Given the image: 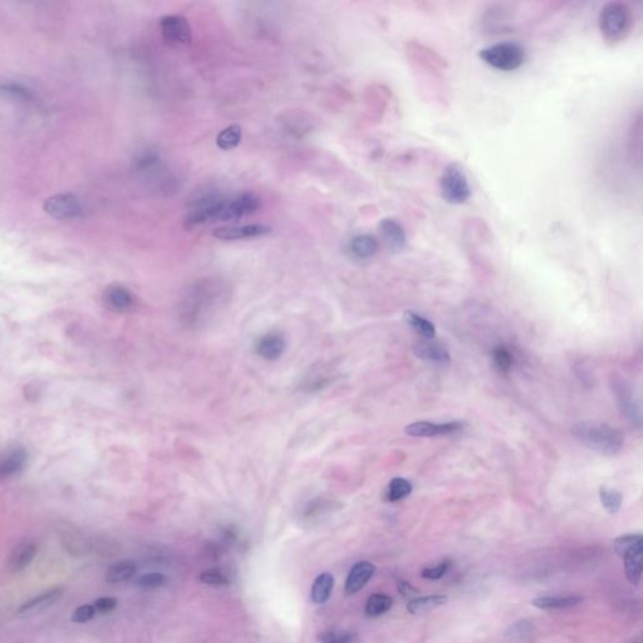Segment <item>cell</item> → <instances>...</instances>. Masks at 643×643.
Returning a JSON list of instances; mask_svg holds the SVG:
<instances>
[{
  "label": "cell",
  "instance_id": "6da1fadb",
  "mask_svg": "<svg viewBox=\"0 0 643 643\" xmlns=\"http://www.w3.org/2000/svg\"><path fill=\"white\" fill-rule=\"evenodd\" d=\"M228 293L224 285L205 280L191 287L178 304V318L186 328H199L224 307Z\"/></svg>",
  "mask_w": 643,
  "mask_h": 643
},
{
  "label": "cell",
  "instance_id": "7a4b0ae2",
  "mask_svg": "<svg viewBox=\"0 0 643 643\" xmlns=\"http://www.w3.org/2000/svg\"><path fill=\"white\" fill-rule=\"evenodd\" d=\"M635 17L631 6L623 1H608L601 8L598 28L606 44L614 47L631 34Z\"/></svg>",
  "mask_w": 643,
  "mask_h": 643
},
{
  "label": "cell",
  "instance_id": "3957f363",
  "mask_svg": "<svg viewBox=\"0 0 643 643\" xmlns=\"http://www.w3.org/2000/svg\"><path fill=\"white\" fill-rule=\"evenodd\" d=\"M572 435L582 445L608 456L620 454L625 443L620 430L597 422H578L573 425Z\"/></svg>",
  "mask_w": 643,
  "mask_h": 643
},
{
  "label": "cell",
  "instance_id": "277c9868",
  "mask_svg": "<svg viewBox=\"0 0 643 643\" xmlns=\"http://www.w3.org/2000/svg\"><path fill=\"white\" fill-rule=\"evenodd\" d=\"M479 58L494 70L513 72L526 63V52L517 41H499L479 51Z\"/></svg>",
  "mask_w": 643,
  "mask_h": 643
},
{
  "label": "cell",
  "instance_id": "5b68a950",
  "mask_svg": "<svg viewBox=\"0 0 643 643\" xmlns=\"http://www.w3.org/2000/svg\"><path fill=\"white\" fill-rule=\"evenodd\" d=\"M406 54L413 70L419 72L420 74L424 73L425 77L427 76L429 78L440 81L441 72L448 68L446 59L443 58L434 49H431L425 44H421L420 41H408Z\"/></svg>",
  "mask_w": 643,
  "mask_h": 643
},
{
  "label": "cell",
  "instance_id": "8992f818",
  "mask_svg": "<svg viewBox=\"0 0 643 643\" xmlns=\"http://www.w3.org/2000/svg\"><path fill=\"white\" fill-rule=\"evenodd\" d=\"M439 186L443 199L453 205L465 204L472 196V188L467 174L456 162H451L443 169Z\"/></svg>",
  "mask_w": 643,
  "mask_h": 643
},
{
  "label": "cell",
  "instance_id": "52a82bcc",
  "mask_svg": "<svg viewBox=\"0 0 643 643\" xmlns=\"http://www.w3.org/2000/svg\"><path fill=\"white\" fill-rule=\"evenodd\" d=\"M225 197L215 193L202 195L193 202V207L183 220L186 229H194L207 223L218 221L220 209L223 207Z\"/></svg>",
  "mask_w": 643,
  "mask_h": 643
},
{
  "label": "cell",
  "instance_id": "ba28073f",
  "mask_svg": "<svg viewBox=\"0 0 643 643\" xmlns=\"http://www.w3.org/2000/svg\"><path fill=\"white\" fill-rule=\"evenodd\" d=\"M261 207V199L254 193H240L233 197H226L218 215V221H233L258 213Z\"/></svg>",
  "mask_w": 643,
  "mask_h": 643
},
{
  "label": "cell",
  "instance_id": "9c48e42d",
  "mask_svg": "<svg viewBox=\"0 0 643 643\" xmlns=\"http://www.w3.org/2000/svg\"><path fill=\"white\" fill-rule=\"evenodd\" d=\"M161 33L172 47L188 46L193 41V32L188 19L181 15H165L160 20Z\"/></svg>",
  "mask_w": 643,
  "mask_h": 643
},
{
  "label": "cell",
  "instance_id": "30bf717a",
  "mask_svg": "<svg viewBox=\"0 0 643 643\" xmlns=\"http://www.w3.org/2000/svg\"><path fill=\"white\" fill-rule=\"evenodd\" d=\"M44 210L56 219H73L82 214V205L76 196L60 194L49 197L44 202Z\"/></svg>",
  "mask_w": 643,
  "mask_h": 643
},
{
  "label": "cell",
  "instance_id": "8fae6325",
  "mask_svg": "<svg viewBox=\"0 0 643 643\" xmlns=\"http://www.w3.org/2000/svg\"><path fill=\"white\" fill-rule=\"evenodd\" d=\"M378 234L390 252L397 253L406 247L408 236L403 226L395 219H382L378 224Z\"/></svg>",
  "mask_w": 643,
  "mask_h": 643
},
{
  "label": "cell",
  "instance_id": "7c38bea8",
  "mask_svg": "<svg viewBox=\"0 0 643 643\" xmlns=\"http://www.w3.org/2000/svg\"><path fill=\"white\" fill-rule=\"evenodd\" d=\"M272 233V228L264 224L240 225V226H221L214 230V236L220 240H242L268 235Z\"/></svg>",
  "mask_w": 643,
  "mask_h": 643
},
{
  "label": "cell",
  "instance_id": "4fadbf2b",
  "mask_svg": "<svg viewBox=\"0 0 643 643\" xmlns=\"http://www.w3.org/2000/svg\"><path fill=\"white\" fill-rule=\"evenodd\" d=\"M627 152H628V160L632 166L639 170L642 166V112H641V110H638L636 116H633L630 129H628Z\"/></svg>",
  "mask_w": 643,
  "mask_h": 643
},
{
  "label": "cell",
  "instance_id": "5bb4252c",
  "mask_svg": "<svg viewBox=\"0 0 643 643\" xmlns=\"http://www.w3.org/2000/svg\"><path fill=\"white\" fill-rule=\"evenodd\" d=\"M462 425L460 422H446V424H432V422H413L406 427V434L410 436L430 437L439 435H448L460 430Z\"/></svg>",
  "mask_w": 643,
  "mask_h": 643
},
{
  "label": "cell",
  "instance_id": "9a60e30c",
  "mask_svg": "<svg viewBox=\"0 0 643 643\" xmlns=\"http://www.w3.org/2000/svg\"><path fill=\"white\" fill-rule=\"evenodd\" d=\"M376 568L370 561H362L356 563L352 569L349 571V577L346 580L344 590L347 595H354L362 590L373 577Z\"/></svg>",
  "mask_w": 643,
  "mask_h": 643
},
{
  "label": "cell",
  "instance_id": "2e32d148",
  "mask_svg": "<svg viewBox=\"0 0 643 643\" xmlns=\"http://www.w3.org/2000/svg\"><path fill=\"white\" fill-rule=\"evenodd\" d=\"M105 301L112 311L126 313L135 307V297L122 285H111L105 293Z\"/></svg>",
  "mask_w": 643,
  "mask_h": 643
},
{
  "label": "cell",
  "instance_id": "e0dca14e",
  "mask_svg": "<svg viewBox=\"0 0 643 643\" xmlns=\"http://www.w3.org/2000/svg\"><path fill=\"white\" fill-rule=\"evenodd\" d=\"M36 555L37 547L34 544L30 542L18 544L6 559V569L12 573L20 572L30 566Z\"/></svg>",
  "mask_w": 643,
  "mask_h": 643
},
{
  "label": "cell",
  "instance_id": "ac0fdd59",
  "mask_svg": "<svg viewBox=\"0 0 643 643\" xmlns=\"http://www.w3.org/2000/svg\"><path fill=\"white\" fill-rule=\"evenodd\" d=\"M512 15L509 13L507 6H491L489 9H486L483 24L484 30L490 33H502L505 30H510Z\"/></svg>",
  "mask_w": 643,
  "mask_h": 643
},
{
  "label": "cell",
  "instance_id": "d6986e66",
  "mask_svg": "<svg viewBox=\"0 0 643 643\" xmlns=\"http://www.w3.org/2000/svg\"><path fill=\"white\" fill-rule=\"evenodd\" d=\"M285 341L283 337L278 333H266L260 337L256 343V353L266 361H277L283 356L285 351Z\"/></svg>",
  "mask_w": 643,
  "mask_h": 643
},
{
  "label": "cell",
  "instance_id": "ffe728a7",
  "mask_svg": "<svg viewBox=\"0 0 643 643\" xmlns=\"http://www.w3.org/2000/svg\"><path fill=\"white\" fill-rule=\"evenodd\" d=\"M415 353L421 360L437 366H446L450 363V354L440 343L421 341L415 346Z\"/></svg>",
  "mask_w": 643,
  "mask_h": 643
},
{
  "label": "cell",
  "instance_id": "44dd1931",
  "mask_svg": "<svg viewBox=\"0 0 643 643\" xmlns=\"http://www.w3.org/2000/svg\"><path fill=\"white\" fill-rule=\"evenodd\" d=\"M349 249L354 259L368 260L377 254L379 242L376 236L371 234H361L354 236L349 242Z\"/></svg>",
  "mask_w": 643,
  "mask_h": 643
},
{
  "label": "cell",
  "instance_id": "7402d4cb",
  "mask_svg": "<svg viewBox=\"0 0 643 643\" xmlns=\"http://www.w3.org/2000/svg\"><path fill=\"white\" fill-rule=\"evenodd\" d=\"M62 593H63V590H59V588L43 592L41 595L33 597L30 601L23 603V606L19 607L18 613L20 616L39 613L41 611L53 606L54 603L57 602L59 598L62 597Z\"/></svg>",
  "mask_w": 643,
  "mask_h": 643
},
{
  "label": "cell",
  "instance_id": "603a6c76",
  "mask_svg": "<svg viewBox=\"0 0 643 643\" xmlns=\"http://www.w3.org/2000/svg\"><path fill=\"white\" fill-rule=\"evenodd\" d=\"M612 389H613L614 395H616V398H617V402L620 405L622 413H625V416L628 419H631L632 421L635 419H639L638 417V408L635 405V398L632 396L630 386L625 384L623 379L614 377L612 378Z\"/></svg>",
  "mask_w": 643,
  "mask_h": 643
},
{
  "label": "cell",
  "instance_id": "cb8c5ba5",
  "mask_svg": "<svg viewBox=\"0 0 643 643\" xmlns=\"http://www.w3.org/2000/svg\"><path fill=\"white\" fill-rule=\"evenodd\" d=\"M643 545L628 552L622 558L625 561V577L632 585H638L642 577Z\"/></svg>",
  "mask_w": 643,
  "mask_h": 643
},
{
  "label": "cell",
  "instance_id": "d4e9b609",
  "mask_svg": "<svg viewBox=\"0 0 643 643\" xmlns=\"http://www.w3.org/2000/svg\"><path fill=\"white\" fill-rule=\"evenodd\" d=\"M27 462V453L24 450H14L11 454L6 455L3 460L0 461V480L11 478L13 475L18 474Z\"/></svg>",
  "mask_w": 643,
  "mask_h": 643
},
{
  "label": "cell",
  "instance_id": "484cf974",
  "mask_svg": "<svg viewBox=\"0 0 643 643\" xmlns=\"http://www.w3.org/2000/svg\"><path fill=\"white\" fill-rule=\"evenodd\" d=\"M582 602V597H539L534 601H531V604L539 609H566V608L574 607L579 603Z\"/></svg>",
  "mask_w": 643,
  "mask_h": 643
},
{
  "label": "cell",
  "instance_id": "4316f807",
  "mask_svg": "<svg viewBox=\"0 0 643 643\" xmlns=\"http://www.w3.org/2000/svg\"><path fill=\"white\" fill-rule=\"evenodd\" d=\"M136 571V563L134 561H117L107 569L106 580L108 583H122L132 578Z\"/></svg>",
  "mask_w": 643,
  "mask_h": 643
},
{
  "label": "cell",
  "instance_id": "83f0119b",
  "mask_svg": "<svg viewBox=\"0 0 643 643\" xmlns=\"http://www.w3.org/2000/svg\"><path fill=\"white\" fill-rule=\"evenodd\" d=\"M333 587H335V578L331 573H322L316 578L312 585L313 602L317 603V604L327 602L331 597Z\"/></svg>",
  "mask_w": 643,
  "mask_h": 643
},
{
  "label": "cell",
  "instance_id": "f1b7e54d",
  "mask_svg": "<svg viewBox=\"0 0 643 643\" xmlns=\"http://www.w3.org/2000/svg\"><path fill=\"white\" fill-rule=\"evenodd\" d=\"M403 318L410 327H413V330L419 333L420 336L424 337L426 339H431L435 337V333H436L435 325L434 323H431L429 319L421 317L420 314L413 312V311L405 312Z\"/></svg>",
  "mask_w": 643,
  "mask_h": 643
},
{
  "label": "cell",
  "instance_id": "f546056e",
  "mask_svg": "<svg viewBox=\"0 0 643 643\" xmlns=\"http://www.w3.org/2000/svg\"><path fill=\"white\" fill-rule=\"evenodd\" d=\"M242 126L238 124H230L229 127H226L219 134L218 137H216V145H218L219 148L225 150V151L233 150V148L239 146V143L242 141Z\"/></svg>",
  "mask_w": 643,
  "mask_h": 643
},
{
  "label": "cell",
  "instance_id": "4dcf8cb0",
  "mask_svg": "<svg viewBox=\"0 0 643 643\" xmlns=\"http://www.w3.org/2000/svg\"><path fill=\"white\" fill-rule=\"evenodd\" d=\"M445 603H448L446 596L421 597V598H416L408 603V611L413 614L424 613L426 611L440 607Z\"/></svg>",
  "mask_w": 643,
  "mask_h": 643
},
{
  "label": "cell",
  "instance_id": "1f68e13d",
  "mask_svg": "<svg viewBox=\"0 0 643 643\" xmlns=\"http://www.w3.org/2000/svg\"><path fill=\"white\" fill-rule=\"evenodd\" d=\"M411 491H413V485L408 480L403 478H395L387 486L386 498L389 502H398L410 495Z\"/></svg>",
  "mask_w": 643,
  "mask_h": 643
},
{
  "label": "cell",
  "instance_id": "d6a6232c",
  "mask_svg": "<svg viewBox=\"0 0 643 643\" xmlns=\"http://www.w3.org/2000/svg\"><path fill=\"white\" fill-rule=\"evenodd\" d=\"M394 604L392 598L386 595H373L368 598L366 604V614L368 617H378L390 611Z\"/></svg>",
  "mask_w": 643,
  "mask_h": 643
},
{
  "label": "cell",
  "instance_id": "836d02e7",
  "mask_svg": "<svg viewBox=\"0 0 643 643\" xmlns=\"http://www.w3.org/2000/svg\"><path fill=\"white\" fill-rule=\"evenodd\" d=\"M599 498H601L603 507L607 510L608 513L617 514L620 512L622 502H623V496L620 491L602 488L599 490Z\"/></svg>",
  "mask_w": 643,
  "mask_h": 643
},
{
  "label": "cell",
  "instance_id": "e575fe53",
  "mask_svg": "<svg viewBox=\"0 0 643 643\" xmlns=\"http://www.w3.org/2000/svg\"><path fill=\"white\" fill-rule=\"evenodd\" d=\"M639 545H643V537L641 534H630L623 537L617 538L614 540L613 549L616 554L623 558L628 552H631Z\"/></svg>",
  "mask_w": 643,
  "mask_h": 643
},
{
  "label": "cell",
  "instance_id": "d590c367",
  "mask_svg": "<svg viewBox=\"0 0 643 643\" xmlns=\"http://www.w3.org/2000/svg\"><path fill=\"white\" fill-rule=\"evenodd\" d=\"M358 635L349 631L320 632L319 643H358Z\"/></svg>",
  "mask_w": 643,
  "mask_h": 643
},
{
  "label": "cell",
  "instance_id": "8d00e7d4",
  "mask_svg": "<svg viewBox=\"0 0 643 643\" xmlns=\"http://www.w3.org/2000/svg\"><path fill=\"white\" fill-rule=\"evenodd\" d=\"M201 583L207 585H226L230 583L228 576L220 569H207L205 572L201 573Z\"/></svg>",
  "mask_w": 643,
  "mask_h": 643
},
{
  "label": "cell",
  "instance_id": "74e56055",
  "mask_svg": "<svg viewBox=\"0 0 643 643\" xmlns=\"http://www.w3.org/2000/svg\"><path fill=\"white\" fill-rule=\"evenodd\" d=\"M493 358H494L496 368L502 372V373H507V372L510 371V368L513 366L512 354L507 349H502V347H499V349H496L494 351Z\"/></svg>",
  "mask_w": 643,
  "mask_h": 643
},
{
  "label": "cell",
  "instance_id": "f35d334b",
  "mask_svg": "<svg viewBox=\"0 0 643 643\" xmlns=\"http://www.w3.org/2000/svg\"><path fill=\"white\" fill-rule=\"evenodd\" d=\"M166 582H167V578H166L165 576H162L161 573H148V574H143L140 578L137 579V585L142 587V588H146V590L159 588V587L165 585Z\"/></svg>",
  "mask_w": 643,
  "mask_h": 643
},
{
  "label": "cell",
  "instance_id": "ab89813d",
  "mask_svg": "<svg viewBox=\"0 0 643 643\" xmlns=\"http://www.w3.org/2000/svg\"><path fill=\"white\" fill-rule=\"evenodd\" d=\"M96 609L91 604H83L81 607H78L72 616V622L74 623H86L89 621L92 620L95 617Z\"/></svg>",
  "mask_w": 643,
  "mask_h": 643
},
{
  "label": "cell",
  "instance_id": "60d3db41",
  "mask_svg": "<svg viewBox=\"0 0 643 643\" xmlns=\"http://www.w3.org/2000/svg\"><path fill=\"white\" fill-rule=\"evenodd\" d=\"M448 568H450V561H443V563H440L439 566H434V568H426L421 573V576L426 579L443 578V576L448 572Z\"/></svg>",
  "mask_w": 643,
  "mask_h": 643
},
{
  "label": "cell",
  "instance_id": "b9f144b4",
  "mask_svg": "<svg viewBox=\"0 0 643 643\" xmlns=\"http://www.w3.org/2000/svg\"><path fill=\"white\" fill-rule=\"evenodd\" d=\"M93 607H95L96 612L108 613V612H112L113 609L117 607V599L113 598V597H103V598H100V599L96 601Z\"/></svg>",
  "mask_w": 643,
  "mask_h": 643
},
{
  "label": "cell",
  "instance_id": "7bdbcfd3",
  "mask_svg": "<svg viewBox=\"0 0 643 643\" xmlns=\"http://www.w3.org/2000/svg\"><path fill=\"white\" fill-rule=\"evenodd\" d=\"M531 630V625H529V622H518L517 625H514L512 627V632H509V635L512 637H523L526 636V633H529Z\"/></svg>",
  "mask_w": 643,
  "mask_h": 643
},
{
  "label": "cell",
  "instance_id": "ee69618b",
  "mask_svg": "<svg viewBox=\"0 0 643 643\" xmlns=\"http://www.w3.org/2000/svg\"><path fill=\"white\" fill-rule=\"evenodd\" d=\"M397 590L401 593L402 596L405 597H413L420 593L419 590L413 588V585H410L406 580H398L397 582Z\"/></svg>",
  "mask_w": 643,
  "mask_h": 643
}]
</instances>
